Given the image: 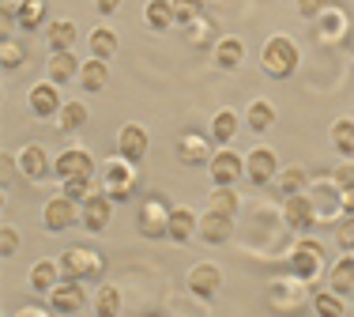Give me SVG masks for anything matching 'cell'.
Returning <instances> with one entry per match:
<instances>
[{
    "instance_id": "obj_1",
    "label": "cell",
    "mask_w": 354,
    "mask_h": 317,
    "mask_svg": "<svg viewBox=\"0 0 354 317\" xmlns=\"http://www.w3.org/2000/svg\"><path fill=\"white\" fill-rule=\"evenodd\" d=\"M102 178H98V189L109 197V200H129L132 193H136V181H140V174H136V163H129L124 155H113V158H106L102 166Z\"/></svg>"
},
{
    "instance_id": "obj_2",
    "label": "cell",
    "mask_w": 354,
    "mask_h": 317,
    "mask_svg": "<svg viewBox=\"0 0 354 317\" xmlns=\"http://www.w3.org/2000/svg\"><path fill=\"white\" fill-rule=\"evenodd\" d=\"M298 61H301L298 42L286 38V35H272L264 42V49H260V69H264L268 76H275V80L294 76V72H298Z\"/></svg>"
},
{
    "instance_id": "obj_3",
    "label": "cell",
    "mask_w": 354,
    "mask_h": 317,
    "mask_svg": "<svg viewBox=\"0 0 354 317\" xmlns=\"http://www.w3.org/2000/svg\"><path fill=\"white\" fill-rule=\"evenodd\" d=\"M286 264H290V276L298 283H313L320 276V269H324V246L317 238H298V246L290 249Z\"/></svg>"
},
{
    "instance_id": "obj_4",
    "label": "cell",
    "mask_w": 354,
    "mask_h": 317,
    "mask_svg": "<svg viewBox=\"0 0 354 317\" xmlns=\"http://www.w3.org/2000/svg\"><path fill=\"white\" fill-rule=\"evenodd\" d=\"M61 276L64 280H95L98 272H102V253L98 249H91V246H72V249H64L61 257Z\"/></svg>"
},
{
    "instance_id": "obj_5",
    "label": "cell",
    "mask_w": 354,
    "mask_h": 317,
    "mask_svg": "<svg viewBox=\"0 0 354 317\" xmlns=\"http://www.w3.org/2000/svg\"><path fill=\"white\" fill-rule=\"evenodd\" d=\"M170 212L174 208L166 204V200H158V197L143 200L140 212H136V230L143 238H166L170 235Z\"/></svg>"
},
{
    "instance_id": "obj_6",
    "label": "cell",
    "mask_w": 354,
    "mask_h": 317,
    "mask_svg": "<svg viewBox=\"0 0 354 317\" xmlns=\"http://www.w3.org/2000/svg\"><path fill=\"white\" fill-rule=\"evenodd\" d=\"M41 223H46L49 235H64V230H72L75 223H80V204L68 200L64 193L49 197L46 208H41Z\"/></svg>"
},
{
    "instance_id": "obj_7",
    "label": "cell",
    "mask_w": 354,
    "mask_h": 317,
    "mask_svg": "<svg viewBox=\"0 0 354 317\" xmlns=\"http://www.w3.org/2000/svg\"><path fill=\"white\" fill-rule=\"evenodd\" d=\"M113 204L117 200H109L102 189H95V193L80 204V227L91 230V235H102L109 223H113Z\"/></svg>"
},
{
    "instance_id": "obj_8",
    "label": "cell",
    "mask_w": 354,
    "mask_h": 317,
    "mask_svg": "<svg viewBox=\"0 0 354 317\" xmlns=\"http://www.w3.org/2000/svg\"><path fill=\"white\" fill-rule=\"evenodd\" d=\"M98 163L87 147H64L61 155L53 158V174L61 181H72V178H95Z\"/></svg>"
},
{
    "instance_id": "obj_9",
    "label": "cell",
    "mask_w": 354,
    "mask_h": 317,
    "mask_svg": "<svg viewBox=\"0 0 354 317\" xmlns=\"http://www.w3.org/2000/svg\"><path fill=\"white\" fill-rule=\"evenodd\" d=\"M27 106H30V114H35V118H57V114H61V106H64L61 83L38 80L35 87L27 91Z\"/></svg>"
},
{
    "instance_id": "obj_10",
    "label": "cell",
    "mask_w": 354,
    "mask_h": 317,
    "mask_svg": "<svg viewBox=\"0 0 354 317\" xmlns=\"http://www.w3.org/2000/svg\"><path fill=\"white\" fill-rule=\"evenodd\" d=\"M207 170H212L215 185H234L238 178H245V158L234 152V147H218L212 155V163H207Z\"/></svg>"
},
{
    "instance_id": "obj_11",
    "label": "cell",
    "mask_w": 354,
    "mask_h": 317,
    "mask_svg": "<svg viewBox=\"0 0 354 317\" xmlns=\"http://www.w3.org/2000/svg\"><path fill=\"white\" fill-rule=\"evenodd\" d=\"M245 178L252 185H268V181L279 178V158H275L272 147H252L245 155Z\"/></svg>"
},
{
    "instance_id": "obj_12",
    "label": "cell",
    "mask_w": 354,
    "mask_h": 317,
    "mask_svg": "<svg viewBox=\"0 0 354 317\" xmlns=\"http://www.w3.org/2000/svg\"><path fill=\"white\" fill-rule=\"evenodd\" d=\"M83 302H87V295H83V283L80 280H61L53 291H49V310H53V314L72 317V314L83 310Z\"/></svg>"
},
{
    "instance_id": "obj_13",
    "label": "cell",
    "mask_w": 354,
    "mask_h": 317,
    "mask_svg": "<svg viewBox=\"0 0 354 317\" xmlns=\"http://www.w3.org/2000/svg\"><path fill=\"white\" fill-rule=\"evenodd\" d=\"M189 291L196 298H215L218 291H223V272H218V264L212 261H200V264H192L189 269Z\"/></svg>"
},
{
    "instance_id": "obj_14",
    "label": "cell",
    "mask_w": 354,
    "mask_h": 317,
    "mask_svg": "<svg viewBox=\"0 0 354 317\" xmlns=\"http://www.w3.org/2000/svg\"><path fill=\"white\" fill-rule=\"evenodd\" d=\"M147 147H151V132L143 125H136V121L121 125V132H117V155H124L129 163H140L147 155Z\"/></svg>"
},
{
    "instance_id": "obj_15",
    "label": "cell",
    "mask_w": 354,
    "mask_h": 317,
    "mask_svg": "<svg viewBox=\"0 0 354 317\" xmlns=\"http://www.w3.org/2000/svg\"><path fill=\"white\" fill-rule=\"evenodd\" d=\"M19 174L30 181H41L53 174V158H49V152L41 144H23L19 147Z\"/></svg>"
},
{
    "instance_id": "obj_16",
    "label": "cell",
    "mask_w": 354,
    "mask_h": 317,
    "mask_svg": "<svg viewBox=\"0 0 354 317\" xmlns=\"http://www.w3.org/2000/svg\"><path fill=\"white\" fill-rule=\"evenodd\" d=\"M283 219H286V227H290V230H309V227H313V219H317V204L306 193L283 197Z\"/></svg>"
},
{
    "instance_id": "obj_17",
    "label": "cell",
    "mask_w": 354,
    "mask_h": 317,
    "mask_svg": "<svg viewBox=\"0 0 354 317\" xmlns=\"http://www.w3.org/2000/svg\"><path fill=\"white\" fill-rule=\"evenodd\" d=\"M234 238V215H223V212H212L207 208L204 215H200V242H207V246H223V242Z\"/></svg>"
},
{
    "instance_id": "obj_18",
    "label": "cell",
    "mask_w": 354,
    "mask_h": 317,
    "mask_svg": "<svg viewBox=\"0 0 354 317\" xmlns=\"http://www.w3.org/2000/svg\"><path fill=\"white\" fill-rule=\"evenodd\" d=\"M215 140L200 136V132H185L181 140H177V158H181L185 166H200V163H212L215 155Z\"/></svg>"
},
{
    "instance_id": "obj_19",
    "label": "cell",
    "mask_w": 354,
    "mask_h": 317,
    "mask_svg": "<svg viewBox=\"0 0 354 317\" xmlns=\"http://www.w3.org/2000/svg\"><path fill=\"white\" fill-rule=\"evenodd\" d=\"M61 280H64L61 276V261H49V257L35 261V264H30V272H27V287L35 291V295H49Z\"/></svg>"
},
{
    "instance_id": "obj_20",
    "label": "cell",
    "mask_w": 354,
    "mask_h": 317,
    "mask_svg": "<svg viewBox=\"0 0 354 317\" xmlns=\"http://www.w3.org/2000/svg\"><path fill=\"white\" fill-rule=\"evenodd\" d=\"M215 64L223 72H238L241 64H245V42L238 35H226V38H215Z\"/></svg>"
},
{
    "instance_id": "obj_21",
    "label": "cell",
    "mask_w": 354,
    "mask_h": 317,
    "mask_svg": "<svg viewBox=\"0 0 354 317\" xmlns=\"http://www.w3.org/2000/svg\"><path fill=\"white\" fill-rule=\"evenodd\" d=\"M75 38H80V27H75V19H68V15L46 23V42H49V49H53V53L75 49Z\"/></svg>"
},
{
    "instance_id": "obj_22",
    "label": "cell",
    "mask_w": 354,
    "mask_h": 317,
    "mask_svg": "<svg viewBox=\"0 0 354 317\" xmlns=\"http://www.w3.org/2000/svg\"><path fill=\"white\" fill-rule=\"evenodd\" d=\"M80 69H83V61L75 57V49L53 53V57L46 61V76L53 80V83H72V80H80Z\"/></svg>"
},
{
    "instance_id": "obj_23",
    "label": "cell",
    "mask_w": 354,
    "mask_h": 317,
    "mask_svg": "<svg viewBox=\"0 0 354 317\" xmlns=\"http://www.w3.org/2000/svg\"><path fill=\"white\" fill-rule=\"evenodd\" d=\"M328 291H335L339 298L354 295V253H351V249L332 264V272H328Z\"/></svg>"
},
{
    "instance_id": "obj_24",
    "label": "cell",
    "mask_w": 354,
    "mask_h": 317,
    "mask_svg": "<svg viewBox=\"0 0 354 317\" xmlns=\"http://www.w3.org/2000/svg\"><path fill=\"white\" fill-rule=\"evenodd\" d=\"M200 235V219H196V212L192 208H174L170 212V242H177V246H185V242H192Z\"/></svg>"
},
{
    "instance_id": "obj_25",
    "label": "cell",
    "mask_w": 354,
    "mask_h": 317,
    "mask_svg": "<svg viewBox=\"0 0 354 317\" xmlns=\"http://www.w3.org/2000/svg\"><path fill=\"white\" fill-rule=\"evenodd\" d=\"M109 83V61H102V57H87L80 69V87L91 91V95H98V91H106Z\"/></svg>"
},
{
    "instance_id": "obj_26",
    "label": "cell",
    "mask_w": 354,
    "mask_h": 317,
    "mask_svg": "<svg viewBox=\"0 0 354 317\" xmlns=\"http://www.w3.org/2000/svg\"><path fill=\"white\" fill-rule=\"evenodd\" d=\"M317 27H320V38H324L328 46H335V42H343L351 35V19L339 12V8H328V12L317 19Z\"/></svg>"
},
{
    "instance_id": "obj_27",
    "label": "cell",
    "mask_w": 354,
    "mask_h": 317,
    "mask_svg": "<svg viewBox=\"0 0 354 317\" xmlns=\"http://www.w3.org/2000/svg\"><path fill=\"white\" fill-rule=\"evenodd\" d=\"M143 23H147L151 30H170V27H177L174 0H147V4H143Z\"/></svg>"
},
{
    "instance_id": "obj_28",
    "label": "cell",
    "mask_w": 354,
    "mask_h": 317,
    "mask_svg": "<svg viewBox=\"0 0 354 317\" xmlns=\"http://www.w3.org/2000/svg\"><path fill=\"white\" fill-rule=\"evenodd\" d=\"M328 140L343 158H354V118H335L328 129Z\"/></svg>"
},
{
    "instance_id": "obj_29",
    "label": "cell",
    "mask_w": 354,
    "mask_h": 317,
    "mask_svg": "<svg viewBox=\"0 0 354 317\" xmlns=\"http://www.w3.org/2000/svg\"><path fill=\"white\" fill-rule=\"evenodd\" d=\"M91 46V57H102V61H109V57H117V49H121V38H117L113 27H95L87 38Z\"/></svg>"
},
{
    "instance_id": "obj_30",
    "label": "cell",
    "mask_w": 354,
    "mask_h": 317,
    "mask_svg": "<svg viewBox=\"0 0 354 317\" xmlns=\"http://www.w3.org/2000/svg\"><path fill=\"white\" fill-rule=\"evenodd\" d=\"M238 129H241V118L234 110H218L215 118H212V140L218 147H226L234 136H238Z\"/></svg>"
},
{
    "instance_id": "obj_31",
    "label": "cell",
    "mask_w": 354,
    "mask_h": 317,
    "mask_svg": "<svg viewBox=\"0 0 354 317\" xmlns=\"http://www.w3.org/2000/svg\"><path fill=\"white\" fill-rule=\"evenodd\" d=\"M245 125L252 132H268L275 125V106L268 102V98H252L249 110H245Z\"/></svg>"
},
{
    "instance_id": "obj_32",
    "label": "cell",
    "mask_w": 354,
    "mask_h": 317,
    "mask_svg": "<svg viewBox=\"0 0 354 317\" xmlns=\"http://www.w3.org/2000/svg\"><path fill=\"white\" fill-rule=\"evenodd\" d=\"M87 118H91L87 102H64L61 114H57V129H61V132H75V129L87 125Z\"/></svg>"
},
{
    "instance_id": "obj_33",
    "label": "cell",
    "mask_w": 354,
    "mask_h": 317,
    "mask_svg": "<svg viewBox=\"0 0 354 317\" xmlns=\"http://www.w3.org/2000/svg\"><path fill=\"white\" fill-rule=\"evenodd\" d=\"M279 193L283 197H298V193H306V185H309V170L306 166H286V170H279Z\"/></svg>"
},
{
    "instance_id": "obj_34",
    "label": "cell",
    "mask_w": 354,
    "mask_h": 317,
    "mask_svg": "<svg viewBox=\"0 0 354 317\" xmlns=\"http://www.w3.org/2000/svg\"><path fill=\"white\" fill-rule=\"evenodd\" d=\"M95 317H121V291L113 283H102L95 295Z\"/></svg>"
},
{
    "instance_id": "obj_35",
    "label": "cell",
    "mask_w": 354,
    "mask_h": 317,
    "mask_svg": "<svg viewBox=\"0 0 354 317\" xmlns=\"http://www.w3.org/2000/svg\"><path fill=\"white\" fill-rule=\"evenodd\" d=\"M207 200H212L207 208H212V212H223V215H238V208H241V197L234 185H215Z\"/></svg>"
},
{
    "instance_id": "obj_36",
    "label": "cell",
    "mask_w": 354,
    "mask_h": 317,
    "mask_svg": "<svg viewBox=\"0 0 354 317\" xmlns=\"http://www.w3.org/2000/svg\"><path fill=\"white\" fill-rule=\"evenodd\" d=\"M313 310H317V317H343V314H347V302H343L335 291H317V295H313Z\"/></svg>"
},
{
    "instance_id": "obj_37",
    "label": "cell",
    "mask_w": 354,
    "mask_h": 317,
    "mask_svg": "<svg viewBox=\"0 0 354 317\" xmlns=\"http://www.w3.org/2000/svg\"><path fill=\"white\" fill-rule=\"evenodd\" d=\"M95 181H98V178H72V181H61V193L68 197V200H75V204H83V200H87V197L98 189Z\"/></svg>"
},
{
    "instance_id": "obj_38",
    "label": "cell",
    "mask_w": 354,
    "mask_h": 317,
    "mask_svg": "<svg viewBox=\"0 0 354 317\" xmlns=\"http://www.w3.org/2000/svg\"><path fill=\"white\" fill-rule=\"evenodd\" d=\"M46 23V0H27L19 12V27L23 30H38Z\"/></svg>"
},
{
    "instance_id": "obj_39",
    "label": "cell",
    "mask_w": 354,
    "mask_h": 317,
    "mask_svg": "<svg viewBox=\"0 0 354 317\" xmlns=\"http://www.w3.org/2000/svg\"><path fill=\"white\" fill-rule=\"evenodd\" d=\"M23 61H27L23 46H19V42H12V38H4V46H0V64H4V72L23 69Z\"/></svg>"
},
{
    "instance_id": "obj_40",
    "label": "cell",
    "mask_w": 354,
    "mask_h": 317,
    "mask_svg": "<svg viewBox=\"0 0 354 317\" xmlns=\"http://www.w3.org/2000/svg\"><path fill=\"white\" fill-rule=\"evenodd\" d=\"M174 15L181 27H189V23H196L204 15V0H174Z\"/></svg>"
},
{
    "instance_id": "obj_41",
    "label": "cell",
    "mask_w": 354,
    "mask_h": 317,
    "mask_svg": "<svg viewBox=\"0 0 354 317\" xmlns=\"http://www.w3.org/2000/svg\"><path fill=\"white\" fill-rule=\"evenodd\" d=\"M294 8H298L301 19H320L332 8V0H294Z\"/></svg>"
},
{
    "instance_id": "obj_42",
    "label": "cell",
    "mask_w": 354,
    "mask_h": 317,
    "mask_svg": "<svg viewBox=\"0 0 354 317\" xmlns=\"http://www.w3.org/2000/svg\"><path fill=\"white\" fill-rule=\"evenodd\" d=\"M15 253H19V230L12 223H4L0 227V257H15Z\"/></svg>"
},
{
    "instance_id": "obj_43",
    "label": "cell",
    "mask_w": 354,
    "mask_h": 317,
    "mask_svg": "<svg viewBox=\"0 0 354 317\" xmlns=\"http://www.w3.org/2000/svg\"><path fill=\"white\" fill-rule=\"evenodd\" d=\"M332 185L339 189V193H343V189H354V163H351V158H343V163L332 170Z\"/></svg>"
},
{
    "instance_id": "obj_44",
    "label": "cell",
    "mask_w": 354,
    "mask_h": 317,
    "mask_svg": "<svg viewBox=\"0 0 354 317\" xmlns=\"http://www.w3.org/2000/svg\"><path fill=\"white\" fill-rule=\"evenodd\" d=\"M335 242L343 246V253H347V249H354V215H343L339 230H335Z\"/></svg>"
},
{
    "instance_id": "obj_45",
    "label": "cell",
    "mask_w": 354,
    "mask_h": 317,
    "mask_svg": "<svg viewBox=\"0 0 354 317\" xmlns=\"http://www.w3.org/2000/svg\"><path fill=\"white\" fill-rule=\"evenodd\" d=\"M27 0H0V15H4V27H12V23H19V12Z\"/></svg>"
},
{
    "instance_id": "obj_46",
    "label": "cell",
    "mask_w": 354,
    "mask_h": 317,
    "mask_svg": "<svg viewBox=\"0 0 354 317\" xmlns=\"http://www.w3.org/2000/svg\"><path fill=\"white\" fill-rule=\"evenodd\" d=\"M185 30H189V42H196V46H200V42H207V38H212V23H207L204 15H200L196 23H189Z\"/></svg>"
},
{
    "instance_id": "obj_47",
    "label": "cell",
    "mask_w": 354,
    "mask_h": 317,
    "mask_svg": "<svg viewBox=\"0 0 354 317\" xmlns=\"http://www.w3.org/2000/svg\"><path fill=\"white\" fill-rule=\"evenodd\" d=\"M0 163H4V178H0V181L8 185V181H12V170L19 166V158H12V152H4V158H0Z\"/></svg>"
},
{
    "instance_id": "obj_48",
    "label": "cell",
    "mask_w": 354,
    "mask_h": 317,
    "mask_svg": "<svg viewBox=\"0 0 354 317\" xmlns=\"http://www.w3.org/2000/svg\"><path fill=\"white\" fill-rule=\"evenodd\" d=\"M117 8H121V0H95V12L98 15H113Z\"/></svg>"
},
{
    "instance_id": "obj_49",
    "label": "cell",
    "mask_w": 354,
    "mask_h": 317,
    "mask_svg": "<svg viewBox=\"0 0 354 317\" xmlns=\"http://www.w3.org/2000/svg\"><path fill=\"white\" fill-rule=\"evenodd\" d=\"M339 208H343V215H354V189H343L339 193Z\"/></svg>"
},
{
    "instance_id": "obj_50",
    "label": "cell",
    "mask_w": 354,
    "mask_h": 317,
    "mask_svg": "<svg viewBox=\"0 0 354 317\" xmlns=\"http://www.w3.org/2000/svg\"><path fill=\"white\" fill-rule=\"evenodd\" d=\"M15 317H46V314H41V310H35V306H27V310H19Z\"/></svg>"
},
{
    "instance_id": "obj_51",
    "label": "cell",
    "mask_w": 354,
    "mask_h": 317,
    "mask_svg": "<svg viewBox=\"0 0 354 317\" xmlns=\"http://www.w3.org/2000/svg\"><path fill=\"white\" fill-rule=\"evenodd\" d=\"M351 253H354V249H351Z\"/></svg>"
}]
</instances>
